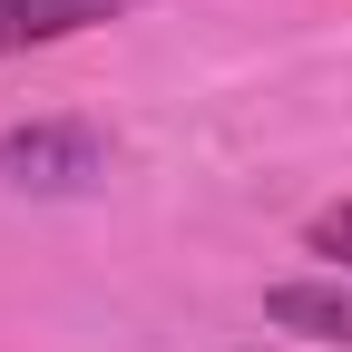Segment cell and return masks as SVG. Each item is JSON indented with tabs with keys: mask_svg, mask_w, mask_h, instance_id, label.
<instances>
[{
	"mask_svg": "<svg viewBox=\"0 0 352 352\" xmlns=\"http://www.w3.org/2000/svg\"><path fill=\"white\" fill-rule=\"evenodd\" d=\"M0 176L39 196H78L108 176V138L88 118H30V127H0Z\"/></svg>",
	"mask_w": 352,
	"mask_h": 352,
	"instance_id": "cell-1",
	"label": "cell"
},
{
	"mask_svg": "<svg viewBox=\"0 0 352 352\" xmlns=\"http://www.w3.org/2000/svg\"><path fill=\"white\" fill-rule=\"evenodd\" d=\"M303 245H314L323 264H342V274H352V206H323L314 226H303Z\"/></svg>",
	"mask_w": 352,
	"mask_h": 352,
	"instance_id": "cell-4",
	"label": "cell"
},
{
	"mask_svg": "<svg viewBox=\"0 0 352 352\" xmlns=\"http://www.w3.org/2000/svg\"><path fill=\"white\" fill-rule=\"evenodd\" d=\"M264 323H274V333L352 342V284H274V294H264Z\"/></svg>",
	"mask_w": 352,
	"mask_h": 352,
	"instance_id": "cell-3",
	"label": "cell"
},
{
	"mask_svg": "<svg viewBox=\"0 0 352 352\" xmlns=\"http://www.w3.org/2000/svg\"><path fill=\"white\" fill-rule=\"evenodd\" d=\"M127 10H138V0H0V59L10 50H50V39H78V30H108Z\"/></svg>",
	"mask_w": 352,
	"mask_h": 352,
	"instance_id": "cell-2",
	"label": "cell"
}]
</instances>
